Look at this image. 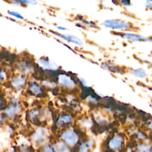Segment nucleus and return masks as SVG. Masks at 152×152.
I'll return each mask as SVG.
<instances>
[{
	"mask_svg": "<svg viewBox=\"0 0 152 152\" xmlns=\"http://www.w3.org/2000/svg\"><path fill=\"white\" fill-rule=\"evenodd\" d=\"M102 25L107 28L119 31L129 30L132 27L130 23L119 19L106 20L102 23Z\"/></svg>",
	"mask_w": 152,
	"mask_h": 152,
	"instance_id": "1",
	"label": "nucleus"
},
{
	"mask_svg": "<svg viewBox=\"0 0 152 152\" xmlns=\"http://www.w3.org/2000/svg\"><path fill=\"white\" fill-rule=\"evenodd\" d=\"M66 144L69 147H74L77 144L79 141V135L76 131L69 128L64 131L60 136Z\"/></svg>",
	"mask_w": 152,
	"mask_h": 152,
	"instance_id": "2",
	"label": "nucleus"
},
{
	"mask_svg": "<svg viewBox=\"0 0 152 152\" xmlns=\"http://www.w3.org/2000/svg\"><path fill=\"white\" fill-rule=\"evenodd\" d=\"M124 138L119 134L113 135L107 142L109 148L114 151H120L124 145Z\"/></svg>",
	"mask_w": 152,
	"mask_h": 152,
	"instance_id": "3",
	"label": "nucleus"
},
{
	"mask_svg": "<svg viewBox=\"0 0 152 152\" xmlns=\"http://www.w3.org/2000/svg\"><path fill=\"white\" fill-rule=\"evenodd\" d=\"M120 33V36L131 42H151V37L145 36L143 35L138 34L137 33H132L129 32H122L118 33Z\"/></svg>",
	"mask_w": 152,
	"mask_h": 152,
	"instance_id": "4",
	"label": "nucleus"
},
{
	"mask_svg": "<svg viewBox=\"0 0 152 152\" xmlns=\"http://www.w3.org/2000/svg\"><path fill=\"white\" fill-rule=\"evenodd\" d=\"M58 82L62 87L71 89L75 86V81L69 75L65 74H60L58 76Z\"/></svg>",
	"mask_w": 152,
	"mask_h": 152,
	"instance_id": "5",
	"label": "nucleus"
},
{
	"mask_svg": "<svg viewBox=\"0 0 152 152\" xmlns=\"http://www.w3.org/2000/svg\"><path fill=\"white\" fill-rule=\"evenodd\" d=\"M56 35L59 37H61V39H64V40L68 42V43L74 44L77 46L81 47L84 45L83 40L80 37L75 35H73L71 34H67V33H64V34L59 33V34H56Z\"/></svg>",
	"mask_w": 152,
	"mask_h": 152,
	"instance_id": "6",
	"label": "nucleus"
},
{
	"mask_svg": "<svg viewBox=\"0 0 152 152\" xmlns=\"http://www.w3.org/2000/svg\"><path fill=\"white\" fill-rule=\"evenodd\" d=\"M36 62L41 68H42L43 69H45L56 70L59 68L58 65L56 62H55L49 59H43V58L38 59L36 61Z\"/></svg>",
	"mask_w": 152,
	"mask_h": 152,
	"instance_id": "7",
	"label": "nucleus"
},
{
	"mask_svg": "<svg viewBox=\"0 0 152 152\" xmlns=\"http://www.w3.org/2000/svg\"><path fill=\"white\" fill-rule=\"evenodd\" d=\"M48 135V129L43 127H40L34 132L32 138L34 141H39L42 144H43L45 142V140L47 138Z\"/></svg>",
	"mask_w": 152,
	"mask_h": 152,
	"instance_id": "8",
	"label": "nucleus"
},
{
	"mask_svg": "<svg viewBox=\"0 0 152 152\" xmlns=\"http://www.w3.org/2000/svg\"><path fill=\"white\" fill-rule=\"evenodd\" d=\"M74 121L73 117L69 114L61 115L56 122V125L59 128H62L71 125Z\"/></svg>",
	"mask_w": 152,
	"mask_h": 152,
	"instance_id": "9",
	"label": "nucleus"
},
{
	"mask_svg": "<svg viewBox=\"0 0 152 152\" xmlns=\"http://www.w3.org/2000/svg\"><path fill=\"white\" fill-rule=\"evenodd\" d=\"M20 110V106L19 105V103L17 100H14L12 102V103L9 106L8 108H7L4 112L5 113L8 115L9 117H12L15 114L19 113Z\"/></svg>",
	"mask_w": 152,
	"mask_h": 152,
	"instance_id": "10",
	"label": "nucleus"
},
{
	"mask_svg": "<svg viewBox=\"0 0 152 152\" xmlns=\"http://www.w3.org/2000/svg\"><path fill=\"white\" fill-rule=\"evenodd\" d=\"M26 78L22 75H17L13 78L11 81L12 86L16 90H21L25 85Z\"/></svg>",
	"mask_w": 152,
	"mask_h": 152,
	"instance_id": "11",
	"label": "nucleus"
},
{
	"mask_svg": "<svg viewBox=\"0 0 152 152\" xmlns=\"http://www.w3.org/2000/svg\"><path fill=\"white\" fill-rule=\"evenodd\" d=\"M94 140L91 138L83 142L79 146V152H89L93 149Z\"/></svg>",
	"mask_w": 152,
	"mask_h": 152,
	"instance_id": "12",
	"label": "nucleus"
},
{
	"mask_svg": "<svg viewBox=\"0 0 152 152\" xmlns=\"http://www.w3.org/2000/svg\"><path fill=\"white\" fill-rule=\"evenodd\" d=\"M55 152H70L68 146L62 141H58L53 145Z\"/></svg>",
	"mask_w": 152,
	"mask_h": 152,
	"instance_id": "13",
	"label": "nucleus"
},
{
	"mask_svg": "<svg viewBox=\"0 0 152 152\" xmlns=\"http://www.w3.org/2000/svg\"><path fill=\"white\" fill-rule=\"evenodd\" d=\"M131 74L134 77L139 78H145L147 76V71L142 68L132 69L131 70Z\"/></svg>",
	"mask_w": 152,
	"mask_h": 152,
	"instance_id": "14",
	"label": "nucleus"
},
{
	"mask_svg": "<svg viewBox=\"0 0 152 152\" xmlns=\"http://www.w3.org/2000/svg\"><path fill=\"white\" fill-rule=\"evenodd\" d=\"M152 146L150 144H139L135 147V152H151Z\"/></svg>",
	"mask_w": 152,
	"mask_h": 152,
	"instance_id": "15",
	"label": "nucleus"
},
{
	"mask_svg": "<svg viewBox=\"0 0 152 152\" xmlns=\"http://www.w3.org/2000/svg\"><path fill=\"white\" fill-rule=\"evenodd\" d=\"M14 3H17L21 5H36L37 4V1L33 0H18V1H12Z\"/></svg>",
	"mask_w": 152,
	"mask_h": 152,
	"instance_id": "16",
	"label": "nucleus"
},
{
	"mask_svg": "<svg viewBox=\"0 0 152 152\" xmlns=\"http://www.w3.org/2000/svg\"><path fill=\"white\" fill-rule=\"evenodd\" d=\"M30 90L31 91L33 94L37 95L39 94L40 93H42V89L41 87L37 85V84H33L30 87Z\"/></svg>",
	"mask_w": 152,
	"mask_h": 152,
	"instance_id": "17",
	"label": "nucleus"
},
{
	"mask_svg": "<svg viewBox=\"0 0 152 152\" xmlns=\"http://www.w3.org/2000/svg\"><path fill=\"white\" fill-rule=\"evenodd\" d=\"M8 14L12 17H14L20 19V20H23L24 19V17L18 12L17 11H8Z\"/></svg>",
	"mask_w": 152,
	"mask_h": 152,
	"instance_id": "18",
	"label": "nucleus"
},
{
	"mask_svg": "<svg viewBox=\"0 0 152 152\" xmlns=\"http://www.w3.org/2000/svg\"><path fill=\"white\" fill-rule=\"evenodd\" d=\"M43 84L46 87H50V88H53L56 87V84L54 82L50 81H47V80H44L42 82Z\"/></svg>",
	"mask_w": 152,
	"mask_h": 152,
	"instance_id": "19",
	"label": "nucleus"
},
{
	"mask_svg": "<svg viewBox=\"0 0 152 152\" xmlns=\"http://www.w3.org/2000/svg\"><path fill=\"white\" fill-rule=\"evenodd\" d=\"M39 111L37 110H32L29 113V116L31 119H34L38 115Z\"/></svg>",
	"mask_w": 152,
	"mask_h": 152,
	"instance_id": "20",
	"label": "nucleus"
},
{
	"mask_svg": "<svg viewBox=\"0 0 152 152\" xmlns=\"http://www.w3.org/2000/svg\"><path fill=\"white\" fill-rule=\"evenodd\" d=\"M20 66L22 68V69L24 71V72H26V73H28V72H30L31 71L30 68L29 66H28L27 65L24 64L21 65Z\"/></svg>",
	"mask_w": 152,
	"mask_h": 152,
	"instance_id": "21",
	"label": "nucleus"
},
{
	"mask_svg": "<svg viewBox=\"0 0 152 152\" xmlns=\"http://www.w3.org/2000/svg\"><path fill=\"white\" fill-rule=\"evenodd\" d=\"M77 78H78V81L80 83V84L83 86H84V87H86V86H87V82H86V81L84 80V78H83V77H77Z\"/></svg>",
	"mask_w": 152,
	"mask_h": 152,
	"instance_id": "22",
	"label": "nucleus"
},
{
	"mask_svg": "<svg viewBox=\"0 0 152 152\" xmlns=\"http://www.w3.org/2000/svg\"><path fill=\"white\" fill-rule=\"evenodd\" d=\"M137 138L140 140H142L143 139H144L145 138V134H144V132H138L137 134Z\"/></svg>",
	"mask_w": 152,
	"mask_h": 152,
	"instance_id": "23",
	"label": "nucleus"
},
{
	"mask_svg": "<svg viewBox=\"0 0 152 152\" xmlns=\"http://www.w3.org/2000/svg\"><path fill=\"white\" fill-rule=\"evenodd\" d=\"M145 7L148 10H152V1H147L145 2Z\"/></svg>",
	"mask_w": 152,
	"mask_h": 152,
	"instance_id": "24",
	"label": "nucleus"
},
{
	"mask_svg": "<svg viewBox=\"0 0 152 152\" xmlns=\"http://www.w3.org/2000/svg\"><path fill=\"white\" fill-rule=\"evenodd\" d=\"M41 152H53V150L49 145H46L44 147L43 149Z\"/></svg>",
	"mask_w": 152,
	"mask_h": 152,
	"instance_id": "25",
	"label": "nucleus"
},
{
	"mask_svg": "<svg viewBox=\"0 0 152 152\" xmlns=\"http://www.w3.org/2000/svg\"><path fill=\"white\" fill-rule=\"evenodd\" d=\"M121 3L124 5V6H131V2L130 1H121Z\"/></svg>",
	"mask_w": 152,
	"mask_h": 152,
	"instance_id": "26",
	"label": "nucleus"
},
{
	"mask_svg": "<svg viewBox=\"0 0 152 152\" xmlns=\"http://www.w3.org/2000/svg\"><path fill=\"white\" fill-rule=\"evenodd\" d=\"M5 77V74L3 71H0V81H2Z\"/></svg>",
	"mask_w": 152,
	"mask_h": 152,
	"instance_id": "27",
	"label": "nucleus"
},
{
	"mask_svg": "<svg viewBox=\"0 0 152 152\" xmlns=\"http://www.w3.org/2000/svg\"><path fill=\"white\" fill-rule=\"evenodd\" d=\"M57 29H58L59 30H62V31H65V30H67V28L66 27H63V26H57Z\"/></svg>",
	"mask_w": 152,
	"mask_h": 152,
	"instance_id": "28",
	"label": "nucleus"
},
{
	"mask_svg": "<svg viewBox=\"0 0 152 152\" xmlns=\"http://www.w3.org/2000/svg\"><path fill=\"white\" fill-rule=\"evenodd\" d=\"M147 127L149 129L150 131L152 132V121H150L148 124H147Z\"/></svg>",
	"mask_w": 152,
	"mask_h": 152,
	"instance_id": "29",
	"label": "nucleus"
},
{
	"mask_svg": "<svg viewBox=\"0 0 152 152\" xmlns=\"http://www.w3.org/2000/svg\"><path fill=\"white\" fill-rule=\"evenodd\" d=\"M150 43H152V37H151V42Z\"/></svg>",
	"mask_w": 152,
	"mask_h": 152,
	"instance_id": "30",
	"label": "nucleus"
},
{
	"mask_svg": "<svg viewBox=\"0 0 152 152\" xmlns=\"http://www.w3.org/2000/svg\"><path fill=\"white\" fill-rule=\"evenodd\" d=\"M10 152H14V151H12H12H10Z\"/></svg>",
	"mask_w": 152,
	"mask_h": 152,
	"instance_id": "31",
	"label": "nucleus"
},
{
	"mask_svg": "<svg viewBox=\"0 0 152 152\" xmlns=\"http://www.w3.org/2000/svg\"><path fill=\"white\" fill-rule=\"evenodd\" d=\"M1 103V99H0V104Z\"/></svg>",
	"mask_w": 152,
	"mask_h": 152,
	"instance_id": "32",
	"label": "nucleus"
},
{
	"mask_svg": "<svg viewBox=\"0 0 152 152\" xmlns=\"http://www.w3.org/2000/svg\"><path fill=\"white\" fill-rule=\"evenodd\" d=\"M102 152H106V151H102Z\"/></svg>",
	"mask_w": 152,
	"mask_h": 152,
	"instance_id": "33",
	"label": "nucleus"
}]
</instances>
